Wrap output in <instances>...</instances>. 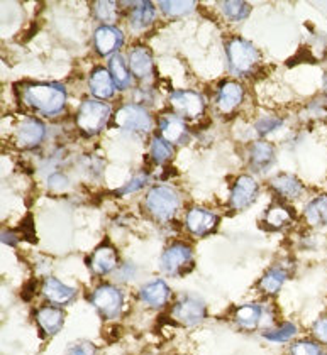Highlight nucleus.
I'll return each mask as SVG.
<instances>
[{
	"mask_svg": "<svg viewBox=\"0 0 327 355\" xmlns=\"http://www.w3.org/2000/svg\"><path fill=\"white\" fill-rule=\"evenodd\" d=\"M22 100L31 109L51 117L63 110L67 92L58 83H29L22 90Z\"/></svg>",
	"mask_w": 327,
	"mask_h": 355,
	"instance_id": "nucleus-1",
	"label": "nucleus"
},
{
	"mask_svg": "<svg viewBox=\"0 0 327 355\" xmlns=\"http://www.w3.org/2000/svg\"><path fill=\"white\" fill-rule=\"evenodd\" d=\"M146 210L151 214L160 222H168L175 217V214L180 208V196L175 188L160 184V187L151 188L146 195L144 200Z\"/></svg>",
	"mask_w": 327,
	"mask_h": 355,
	"instance_id": "nucleus-2",
	"label": "nucleus"
},
{
	"mask_svg": "<svg viewBox=\"0 0 327 355\" xmlns=\"http://www.w3.org/2000/svg\"><path fill=\"white\" fill-rule=\"evenodd\" d=\"M110 109L99 100H85L76 114V125L87 136H95L109 121Z\"/></svg>",
	"mask_w": 327,
	"mask_h": 355,
	"instance_id": "nucleus-3",
	"label": "nucleus"
},
{
	"mask_svg": "<svg viewBox=\"0 0 327 355\" xmlns=\"http://www.w3.org/2000/svg\"><path fill=\"white\" fill-rule=\"evenodd\" d=\"M228 58L230 69L237 75H248L260 61V53L251 42L241 37H233L228 42Z\"/></svg>",
	"mask_w": 327,
	"mask_h": 355,
	"instance_id": "nucleus-4",
	"label": "nucleus"
},
{
	"mask_svg": "<svg viewBox=\"0 0 327 355\" xmlns=\"http://www.w3.org/2000/svg\"><path fill=\"white\" fill-rule=\"evenodd\" d=\"M92 304L97 308V311L103 318L112 320L121 315L122 306H124V296L121 289H117L112 284H102L92 293L90 296Z\"/></svg>",
	"mask_w": 327,
	"mask_h": 355,
	"instance_id": "nucleus-5",
	"label": "nucleus"
},
{
	"mask_svg": "<svg viewBox=\"0 0 327 355\" xmlns=\"http://www.w3.org/2000/svg\"><path fill=\"white\" fill-rule=\"evenodd\" d=\"M194 266V252L187 244L176 242L168 247L161 256V269L170 276H180L188 272Z\"/></svg>",
	"mask_w": 327,
	"mask_h": 355,
	"instance_id": "nucleus-6",
	"label": "nucleus"
},
{
	"mask_svg": "<svg viewBox=\"0 0 327 355\" xmlns=\"http://www.w3.org/2000/svg\"><path fill=\"white\" fill-rule=\"evenodd\" d=\"M114 122L119 129H124L128 132L144 134L149 132V129H151V117H149L148 112L142 109L141 105H134V103L121 107L115 112Z\"/></svg>",
	"mask_w": 327,
	"mask_h": 355,
	"instance_id": "nucleus-7",
	"label": "nucleus"
},
{
	"mask_svg": "<svg viewBox=\"0 0 327 355\" xmlns=\"http://www.w3.org/2000/svg\"><path fill=\"white\" fill-rule=\"evenodd\" d=\"M207 310L202 300L194 298V296H185L178 300L171 308L170 316L176 323L183 327H195L206 318Z\"/></svg>",
	"mask_w": 327,
	"mask_h": 355,
	"instance_id": "nucleus-8",
	"label": "nucleus"
},
{
	"mask_svg": "<svg viewBox=\"0 0 327 355\" xmlns=\"http://www.w3.org/2000/svg\"><path fill=\"white\" fill-rule=\"evenodd\" d=\"M170 103L175 110L176 117L183 119V121H194L202 115L203 107V98L200 96L197 92H190V90H178L175 94H171L170 96Z\"/></svg>",
	"mask_w": 327,
	"mask_h": 355,
	"instance_id": "nucleus-9",
	"label": "nucleus"
},
{
	"mask_svg": "<svg viewBox=\"0 0 327 355\" xmlns=\"http://www.w3.org/2000/svg\"><path fill=\"white\" fill-rule=\"evenodd\" d=\"M46 127L44 123L37 119H26L19 123L17 130H15V144L19 148L24 149H33L36 146L41 144V141L44 139Z\"/></svg>",
	"mask_w": 327,
	"mask_h": 355,
	"instance_id": "nucleus-10",
	"label": "nucleus"
},
{
	"mask_svg": "<svg viewBox=\"0 0 327 355\" xmlns=\"http://www.w3.org/2000/svg\"><path fill=\"white\" fill-rule=\"evenodd\" d=\"M258 196V183L251 176H240L230 193V207L234 210H244Z\"/></svg>",
	"mask_w": 327,
	"mask_h": 355,
	"instance_id": "nucleus-11",
	"label": "nucleus"
},
{
	"mask_svg": "<svg viewBox=\"0 0 327 355\" xmlns=\"http://www.w3.org/2000/svg\"><path fill=\"white\" fill-rule=\"evenodd\" d=\"M217 215L209 210H203V208H192L187 214L185 220L187 229L194 235H199V237L212 232L215 227H217Z\"/></svg>",
	"mask_w": 327,
	"mask_h": 355,
	"instance_id": "nucleus-12",
	"label": "nucleus"
},
{
	"mask_svg": "<svg viewBox=\"0 0 327 355\" xmlns=\"http://www.w3.org/2000/svg\"><path fill=\"white\" fill-rule=\"evenodd\" d=\"M122 41H124V36L114 26H100L95 31V48L102 56H109L117 51L122 46Z\"/></svg>",
	"mask_w": 327,
	"mask_h": 355,
	"instance_id": "nucleus-13",
	"label": "nucleus"
},
{
	"mask_svg": "<svg viewBox=\"0 0 327 355\" xmlns=\"http://www.w3.org/2000/svg\"><path fill=\"white\" fill-rule=\"evenodd\" d=\"M129 69L140 80L148 78L153 73V53L144 46H136L129 53Z\"/></svg>",
	"mask_w": 327,
	"mask_h": 355,
	"instance_id": "nucleus-14",
	"label": "nucleus"
},
{
	"mask_svg": "<svg viewBox=\"0 0 327 355\" xmlns=\"http://www.w3.org/2000/svg\"><path fill=\"white\" fill-rule=\"evenodd\" d=\"M160 130L161 137L168 141L170 144H180L185 142L188 137V129L183 122V119L176 117V115H165L160 119Z\"/></svg>",
	"mask_w": 327,
	"mask_h": 355,
	"instance_id": "nucleus-15",
	"label": "nucleus"
},
{
	"mask_svg": "<svg viewBox=\"0 0 327 355\" xmlns=\"http://www.w3.org/2000/svg\"><path fill=\"white\" fill-rule=\"evenodd\" d=\"M140 296L148 306L161 308L170 300V288L163 279H155L141 288Z\"/></svg>",
	"mask_w": 327,
	"mask_h": 355,
	"instance_id": "nucleus-16",
	"label": "nucleus"
},
{
	"mask_svg": "<svg viewBox=\"0 0 327 355\" xmlns=\"http://www.w3.org/2000/svg\"><path fill=\"white\" fill-rule=\"evenodd\" d=\"M242 96H244V90H242L240 83H224L217 94V109L224 112V114H230L234 109L240 107V103L242 102Z\"/></svg>",
	"mask_w": 327,
	"mask_h": 355,
	"instance_id": "nucleus-17",
	"label": "nucleus"
},
{
	"mask_svg": "<svg viewBox=\"0 0 327 355\" xmlns=\"http://www.w3.org/2000/svg\"><path fill=\"white\" fill-rule=\"evenodd\" d=\"M117 250L112 245H100L90 257V269L95 274H109L117 266Z\"/></svg>",
	"mask_w": 327,
	"mask_h": 355,
	"instance_id": "nucleus-18",
	"label": "nucleus"
},
{
	"mask_svg": "<svg viewBox=\"0 0 327 355\" xmlns=\"http://www.w3.org/2000/svg\"><path fill=\"white\" fill-rule=\"evenodd\" d=\"M90 90L94 96H97L100 100H106L114 96L115 94V83L110 76L109 69L106 68H95L90 75Z\"/></svg>",
	"mask_w": 327,
	"mask_h": 355,
	"instance_id": "nucleus-19",
	"label": "nucleus"
},
{
	"mask_svg": "<svg viewBox=\"0 0 327 355\" xmlns=\"http://www.w3.org/2000/svg\"><path fill=\"white\" fill-rule=\"evenodd\" d=\"M43 295L46 300L51 301L55 304H67L75 298L76 289L67 286V284L61 283L56 277H48L43 283Z\"/></svg>",
	"mask_w": 327,
	"mask_h": 355,
	"instance_id": "nucleus-20",
	"label": "nucleus"
},
{
	"mask_svg": "<svg viewBox=\"0 0 327 355\" xmlns=\"http://www.w3.org/2000/svg\"><path fill=\"white\" fill-rule=\"evenodd\" d=\"M36 322L46 335H55L63 327L65 313L58 306H43L36 311Z\"/></svg>",
	"mask_w": 327,
	"mask_h": 355,
	"instance_id": "nucleus-21",
	"label": "nucleus"
},
{
	"mask_svg": "<svg viewBox=\"0 0 327 355\" xmlns=\"http://www.w3.org/2000/svg\"><path fill=\"white\" fill-rule=\"evenodd\" d=\"M249 163L256 171H267L275 163V148L267 141H258L249 150Z\"/></svg>",
	"mask_w": 327,
	"mask_h": 355,
	"instance_id": "nucleus-22",
	"label": "nucleus"
},
{
	"mask_svg": "<svg viewBox=\"0 0 327 355\" xmlns=\"http://www.w3.org/2000/svg\"><path fill=\"white\" fill-rule=\"evenodd\" d=\"M271 187L278 195H282L283 198H299L303 191L302 181H299L297 178L292 175H278L271 180Z\"/></svg>",
	"mask_w": 327,
	"mask_h": 355,
	"instance_id": "nucleus-23",
	"label": "nucleus"
},
{
	"mask_svg": "<svg viewBox=\"0 0 327 355\" xmlns=\"http://www.w3.org/2000/svg\"><path fill=\"white\" fill-rule=\"evenodd\" d=\"M305 220L312 227H327V195H321L310 200L305 207Z\"/></svg>",
	"mask_w": 327,
	"mask_h": 355,
	"instance_id": "nucleus-24",
	"label": "nucleus"
},
{
	"mask_svg": "<svg viewBox=\"0 0 327 355\" xmlns=\"http://www.w3.org/2000/svg\"><path fill=\"white\" fill-rule=\"evenodd\" d=\"M263 308L260 304H244V306L237 308L234 320L236 323L246 330H255L260 325L261 320H263Z\"/></svg>",
	"mask_w": 327,
	"mask_h": 355,
	"instance_id": "nucleus-25",
	"label": "nucleus"
},
{
	"mask_svg": "<svg viewBox=\"0 0 327 355\" xmlns=\"http://www.w3.org/2000/svg\"><path fill=\"white\" fill-rule=\"evenodd\" d=\"M295 215L294 211L288 210L285 205H273L267 210V214H265V225H268L270 229H283L285 225H290L292 222H294Z\"/></svg>",
	"mask_w": 327,
	"mask_h": 355,
	"instance_id": "nucleus-26",
	"label": "nucleus"
},
{
	"mask_svg": "<svg viewBox=\"0 0 327 355\" xmlns=\"http://www.w3.org/2000/svg\"><path fill=\"white\" fill-rule=\"evenodd\" d=\"M109 73L112 76L115 87L124 90V88L131 87V78H133V73H131L129 64H126L124 58L122 56H114L109 61Z\"/></svg>",
	"mask_w": 327,
	"mask_h": 355,
	"instance_id": "nucleus-27",
	"label": "nucleus"
},
{
	"mask_svg": "<svg viewBox=\"0 0 327 355\" xmlns=\"http://www.w3.org/2000/svg\"><path fill=\"white\" fill-rule=\"evenodd\" d=\"M155 6L151 2L136 3V7L133 9V14H131V26L134 29L148 28L155 21Z\"/></svg>",
	"mask_w": 327,
	"mask_h": 355,
	"instance_id": "nucleus-28",
	"label": "nucleus"
},
{
	"mask_svg": "<svg viewBox=\"0 0 327 355\" xmlns=\"http://www.w3.org/2000/svg\"><path fill=\"white\" fill-rule=\"evenodd\" d=\"M285 279H287V271L282 268H273L261 277L260 289L267 295H275L283 286Z\"/></svg>",
	"mask_w": 327,
	"mask_h": 355,
	"instance_id": "nucleus-29",
	"label": "nucleus"
},
{
	"mask_svg": "<svg viewBox=\"0 0 327 355\" xmlns=\"http://www.w3.org/2000/svg\"><path fill=\"white\" fill-rule=\"evenodd\" d=\"M222 14L229 19V21L240 22L242 19L248 17L249 14V3L241 2V0H228V2L221 3Z\"/></svg>",
	"mask_w": 327,
	"mask_h": 355,
	"instance_id": "nucleus-30",
	"label": "nucleus"
},
{
	"mask_svg": "<svg viewBox=\"0 0 327 355\" xmlns=\"http://www.w3.org/2000/svg\"><path fill=\"white\" fill-rule=\"evenodd\" d=\"M197 3L190 0H170V2H160L161 10L170 17H180V15L190 14Z\"/></svg>",
	"mask_w": 327,
	"mask_h": 355,
	"instance_id": "nucleus-31",
	"label": "nucleus"
},
{
	"mask_svg": "<svg viewBox=\"0 0 327 355\" xmlns=\"http://www.w3.org/2000/svg\"><path fill=\"white\" fill-rule=\"evenodd\" d=\"M151 157L158 164L167 163L173 157V146L163 137H155L151 142Z\"/></svg>",
	"mask_w": 327,
	"mask_h": 355,
	"instance_id": "nucleus-32",
	"label": "nucleus"
},
{
	"mask_svg": "<svg viewBox=\"0 0 327 355\" xmlns=\"http://www.w3.org/2000/svg\"><path fill=\"white\" fill-rule=\"evenodd\" d=\"M94 12H95V17L103 22V26H112V22L117 19V3L107 2V0L95 2Z\"/></svg>",
	"mask_w": 327,
	"mask_h": 355,
	"instance_id": "nucleus-33",
	"label": "nucleus"
},
{
	"mask_svg": "<svg viewBox=\"0 0 327 355\" xmlns=\"http://www.w3.org/2000/svg\"><path fill=\"white\" fill-rule=\"evenodd\" d=\"M295 334H297V327L294 323H283L282 327L265 331L263 337L270 342H288L295 337Z\"/></svg>",
	"mask_w": 327,
	"mask_h": 355,
	"instance_id": "nucleus-34",
	"label": "nucleus"
},
{
	"mask_svg": "<svg viewBox=\"0 0 327 355\" xmlns=\"http://www.w3.org/2000/svg\"><path fill=\"white\" fill-rule=\"evenodd\" d=\"M290 355H322V347L319 342L300 340L290 347Z\"/></svg>",
	"mask_w": 327,
	"mask_h": 355,
	"instance_id": "nucleus-35",
	"label": "nucleus"
},
{
	"mask_svg": "<svg viewBox=\"0 0 327 355\" xmlns=\"http://www.w3.org/2000/svg\"><path fill=\"white\" fill-rule=\"evenodd\" d=\"M282 125V119L278 117H263L261 121L256 122V130L261 134V136H267L271 130L278 129Z\"/></svg>",
	"mask_w": 327,
	"mask_h": 355,
	"instance_id": "nucleus-36",
	"label": "nucleus"
},
{
	"mask_svg": "<svg viewBox=\"0 0 327 355\" xmlns=\"http://www.w3.org/2000/svg\"><path fill=\"white\" fill-rule=\"evenodd\" d=\"M312 334L315 337V342H319L321 345H327V313L314 323Z\"/></svg>",
	"mask_w": 327,
	"mask_h": 355,
	"instance_id": "nucleus-37",
	"label": "nucleus"
},
{
	"mask_svg": "<svg viewBox=\"0 0 327 355\" xmlns=\"http://www.w3.org/2000/svg\"><path fill=\"white\" fill-rule=\"evenodd\" d=\"M97 354V347L90 342H78L68 349L67 355H95Z\"/></svg>",
	"mask_w": 327,
	"mask_h": 355,
	"instance_id": "nucleus-38",
	"label": "nucleus"
},
{
	"mask_svg": "<svg viewBox=\"0 0 327 355\" xmlns=\"http://www.w3.org/2000/svg\"><path fill=\"white\" fill-rule=\"evenodd\" d=\"M146 183H148V176L137 175V176H134L133 180H131L124 188H121V190H119L117 193H119V195H128V193H134V191L141 190V188L144 187Z\"/></svg>",
	"mask_w": 327,
	"mask_h": 355,
	"instance_id": "nucleus-39",
	"label": "nucleus"
},
{
	"mask_svg": "<svg viewBox=\"0 0 327 355\" xmlns=\"http://www.w3.org/2000/svg\"><path fill=\"white\" fill-rule=\"evenodd\" d=\"M2 242L3 244H9V245L15 244V241L12 239V234L10 232H2Z\"/></svg>",
	"mask_w": 327,
	"mask_h": 355,
	"instance_id": "nucleus-40",
	"label": "nucleus"
},
{
	"mask_svg": "<svg viewBox=\"0 0 327 355\" xmlns=\"http://www.w3.org/2000/svg\"><path fill=\"white\" fill-rule=\"evenodd\" d=\"M326 100H327V87H326Z\"/></svg>",
	"mask_w": 327,
	"mask_h": 355,
	"instance_id": "nucleus-41",
	"label": "nucleus"
},
{
	"mask_svg": "<svg viewBox=\"0 0 327 355\" xmlns=\"http://www.w3.org/2000/svg\"><path fill=\"white\" fill-rule=\"evenodd\" d=\"M322 355H327V352H322Z\"/></svg>",
	"mask_w": 327,
	"mask_h": 355,
	"instance_id": "nucleus-42",
	"label": "nucleus"
}]
</instances>
